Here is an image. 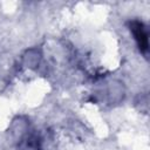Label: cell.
<instances>
[{
    "label": "cell",
    "mask_w": 150,
    "mask_h": 150,
    "mask_svg": "<svg viewBox=\"0 0 150 150\" xmlns=\"http://www.w3.org/2000/svg\"><path fill=\"white\" fill-rule=\"evenodd\" d=\"M128 26H129L130 33L132 34V36L137 43L139 52L146 56L148 52H149V32H148L146 26L144 25V22H142L137 19L130 20L128 22Z\"/></svg>",
    "instance_id": "6da1fadb"
},
{
    "label": "cell",
    "mask_w": 150,
    "mask_h": 150,
    "mask_svg": "<svg viewBox=\"0 0 150 150\" xmlns=\"http://www.w3.org/2000/svg\"><path fill=\"white\" fill-rule=\"evenodd\" d=\"M19 150H42V138L35 130H26L18 141Z\"/></svg>",
    "instance_id": "7a4b0ae2"
}]
</instances>
